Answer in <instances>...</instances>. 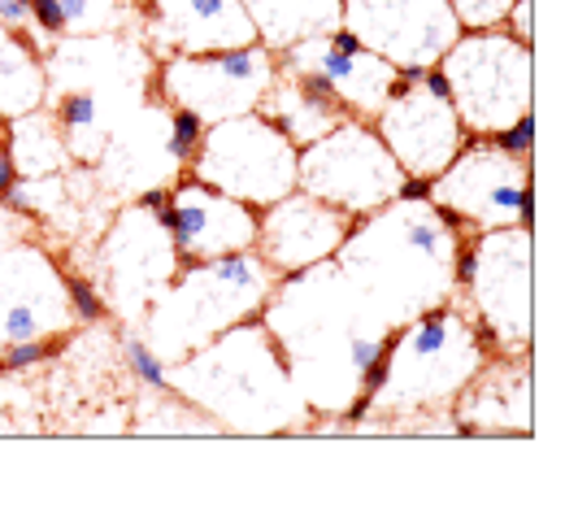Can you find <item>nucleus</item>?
<instances>
[{
  "label": "nucleus",
  "mask_w": 565,
  "mask_h": 509,
  "mask_svg": "<svg viewBox=\"0 0 565 509\" xmlns=\"http://www.w3.org/2000/svg\"><path fill=\"white\" fill-rule=\"evenodd\" d=\"M257 318L279 344L313 418H340L361 396V374L383 358L392 322L335 266V257L275 275Z\"/></svg>",
  "instance_id": "f257e3e1"
},
{
  "label": "nucleus",
  "mask_w": 565,
  "mask_h": 509,
  "mask_svg": "<svg viewBox=\"0 0 565 509\" xmlns=\"http://www.w3.org/2000/svg\"><path fill=\"white\" fill-rule=\"evenodd\" d=\"M466 235L475 231H466L448 210L392 197L387 205L353 219L335 248V266L370 296V305L392 327H401L414 314L457 296L452 262Z\"/></svg>",
  "instance_id": "f03ea898"
},
{
  "label": "nucleus",
  "mask_w": 565,
  "mask_h": 509,
  "mask_svg": "<svg viewBox=\"0 0 565 509\" xmlns=\"http://www.w3.org/2000/svg\"><path fill=\"white\" fill-rule=\"evenodd\" d=\"M166 379L222 436H300L313 418L262 318L226 327L179 358Z\"/></svg>",
  "instance_id": "7ed1b4c3"
},
{
  "label": "nucleus",
  "mask_w": 565,
  "mask_h": 509,
  "mask_svg": "<svg viewBox=\"0 0 565 509\" xmlns=\"http://www.w3.org/2000/svg\"><path fill=\"white\" fill-rule=\"evenodd\" d=\"M492 358L475 314L461 296H448L401 322L383 349V383L370 396L374 418H418L448 414L466 383ZM365 423V432H370Z\"/></svg>",
  "instance_id": "20e7f679"
},
{
  "label": "nucleus",
  "mask_w": 565,
  "mask_h": 509,
  "mask_svg": "<svg viewBox=\"0 0 565 509\" xmlns=\"http://www.w3.org/2000/svg\"><path fill=\"white\" fill-rule=\"evenodd\" d=\"M270 284H275V271L262 262L257 248L210 257V262H183L179 275L143 309L136 331L161 362L174 365L179 358L196 353L201 344H210L213 336H222L226 327L257 318Z\"/></svg>",
  "instance_id": "39448f33"
},
{
  "label": "nucleus",
  "mask_w": 565,
  "mask_h": 509,
  "mask_svg": "<svg viewBox=\"0 0 565 509\" xmlns=\"http://www.w3.org/2000/svg\"><path fill=\"white\" fill-rule=\"evenodd\" d=\"M435 66L470 136H495L535 109V49L504 26L461 31Z\"/></svg>",
  "instance_id": "423d86ee"
},
{
  "label": "nucleus",
  "mask_w": 565,
  "mask_h": 509,
  "mask_svg": "<svg viewBox=\"0 0 565 509\" xmlns=\"http://www.w3.org/2000/svg\"><path fill=\"white\" fill-rule=\"evenodd\" d=\"M470 244H475L470 284L457 296L475 314L492 353H504V358L531 353L535 349V291H531L535 235L531 226L475 231Z\"/></svg>",
  "instance_id": "0eeeda50"
},
{
  "label": "nucleus",
  "mask_w": 565,
  "mask_h": 509,
  "mask_svg": "<svg viewBox=\"0 0 565 509\" xmlns=\"http://www.w3.org/2000/svg\"><path fill=\"white\" fill-rule=\"evenodd\" d=\"M296 157L300 148L262 109H253L210 123L201 148L188 161V174L253 210H266L287 192H296Z\"/></svg>",
  "instance_id": "6e6552de"
},
{
  "label": "nucleus",
  "mask_w": 565,
  "mask_h": 509,
  "mask_svg": "<svg viewBox=\"0 0 565 509\" xmlns=\"http://www.w3.org/2000/svg\"><path fill=\"white\" fill-rule=\"evenodd\" d=\"M161 192H143L136 201H127L105 240L96 244V275L92 284L100 288L105 305L114 318H122L127 327H136L143 318V309L157 300V291L166 288L179 275V253L170 240V226L161 222Z\"/></svg>",
  "instance_id": "1a4fd4ad"
},
{
  "label": "nucleus",
  "mask_w": 565,
  "mask_h": 509,
  "mask_svg": "<svg viewBox=\"0 0 565 509\" xmlns=\"http://www.w3.org/2000/svg\"><path fill=\"white\" fill-rule=\"evenodd\" d=\"M405 183L401 161L387 152L383 136L365 118H344L327 136L300 148L296 157V188L361 219L387 205Z\"/></svg>",
  "instance_id": "9d476101"
},
{
  "label": "nucleus",
  "mask_w": 565,
  "mask_h": 509,
  "mask_svg": "<svg viewBox=\"0 0 565 509\" xmlns=\"http://www.w3.org/2000/svg\"><path fill=\"white\" fill-rule=\"evenodd\" d=\"M430 205L448 210L466 231L535 226L531 161L500 152L488 136H466L461 152L430 174Z\"/></svg>",
  "instance_id": "9b49d317"
},
{
  "label": "nucleus",
  "mask_w": 565,
  "mask_h": 509,
  "mask_svg": "<svg viewBox=\"0 0 565 509\" xmlns=\"http://www.w3.org/2000/svg\"><path fill=\"white\" fill-rule=\"evenodd\" d=\"M279 74V53H270L262 40L244 49H217V53H179L161 57L152 71V92L166 105L192 109L205 127L253 114L262 96L270 92Z\"/></svg>",
  "instance_id": "f8f14e48"
},
{
  "label": "nucleus",
  "mask_w": 565,
  "mask_h": 509,
  "mask_svg": "<svg viewBox=\"0 0 565 509\" xmlns=\"http://www.w3.org/2000/svg\"><path fill=\"white\" fill-rule=\"evenodd\" d=\"M374 131L401 161V170L418 179L439 174L470 136L452 109L448 78L439 66H401L387 105L374 118Z\"/></svg>",
  "instance_id": "ddd939ff"
},
{
  "label": "nucleus",
  "mask_w": 565,
  "mask_h": 509,
  "mask_svg": "<svg viewBox=\"0 0 565 509\" xmlns=\"http://www.w3.org/2000/svg\"><path fill=\"white\" fill-rule=\"evenodd\" d=\"M71 327L66 271L57 257L26 235L0 231V353L18 340L66 336Z\"/></svg>",
  "instance_id": "4468645a"
},
{
  "label": "nucleus",
  "mask_w": 565,
  "mask_h": 509,
  "mask_svg": "<svg viewBox=\"0 0 565 509\" xmlns=\"http://www.w3.org/2000/svg\"><path fill=\"white\" fill-rule=\"evenodd\" d=\"M340 26L392 66H435L461 35L448 0H340Z\"/></svg>",
  "instance_id": "2eb2a0df"
},
{
  "label": "nucleus",
  "mask_w": 565,
  "mask_h": 509,
  "mask_svg": "<svg viewBox=\"0 0 565 509\" xmlns=\"http://www.w3.org/2000/svg\"><path fill=\"white\" fill-rule=\"evenodd\" d=\"M100 188L118 192L122 201H136L143 192L170 188L174 179L188 174V166L170 152V105L152 92L114 127L105 140L96 166H87Z\"/></svg>",
  "instance_id": "dca6fc26"
},
{
  "label": "nucleus",
  "mask_w": 565,
  "mask_h": 509,
  "mask_svg": "<svg viewBox=\"0 0 565 509\" xmlns=\"http://www.w3.org/2000/svg\"><path fill=\"white\" fill-rule=\"evenodd\" d=\"M161 222L170 226L179 262H210L257 248V210L183 174L161 192Z\"/></svg>",
  "instance_id": "f3484780"
},
{
  "label": "nucleus",
  "mask_w": 565,
  "mask_h": 509,
  "mask_svg": "<svg viewBox=\"0 0 565 509\" xmlns=\"http://www.w3.org/2000/svg\"><path fill=\"white\" fill-rule=\"evenodd\" d=\"M143 49L161 57L257 44L244 0H136Z\"/></svg>",
  "instance_id": "a211bd4d"
},
{
  "label": "nucleus",
  "mask_w": 565,
  "mask_h": 509,
  "mask_svg": "<svg viewBox=\"0 0 565 509\" xmlns=\"http://www.w3.org/2000/svg\"><path fill=\"white\" fill-rule=\"evenodd\" d=\"M457 436H535V370L531 353H492L452 401Z\"/></svg>",
  "instance_id": "6ab92c4d"
},
{
  "label": "nucleus",
  "mask_w": 565,
  "mask_h": 509,
  "mask_svg": "<svg viewBox=\"0 0 565 509\" xmlns=\"http://www.w3.org/2000/svg\"><path fill=\"white\" fill-rule=\"evenodd\" d=\"M349 226H353V219L344 210H335V205L296 188L282 201L257 210V253L275 275L305 271L313 262L335 257Z\"/></svg>",
  "instance_id": "aec40b11"
},
{
  "label": "nucleus",
  "mask_w": 565,
  "mask_h": 509,
  "mask_svg": "<svg viewBox=\"0 0 565 509\" xmlns=\"http://www.w3.org/2000/svg\"><path fill=\"white\" fill-rule=\"evenodd\" d=\"M279 66L322 74L331 83V92L340 96V105L349 109V118H365V123L379 118V109L387 105V96L396 87V71H401V66L383 62L379 53H370L365 44H335L331 31L287 44L279 53Z\"/></svg>",
  "instance_id": "412c9836"
},
{
  "label": "nucleus",
  "mask_w": 565,
  "mask_h": 509,
  "mask_svg": "<svg viewBox=\"0 0 565 509\" xmlns=\"http://www.w3.org/2000/svg\"><path fill=\"white\" fill-rule=\"evenodd\" d=\"M257 109H262L296 148L313 145L318 136H327L335 123L349 118V109L340 105V96L331 92V83H327L322 74L287 71V66H279L270 92L262 96Z\"/></svg>",
  "instance_id": "4be33fe9"
},
{
  "label": "nucleus",
  "mask_w": 565,
  "mask_h": 509,
  "mask_svg": "<svg viewBox=\"0 0 565 509\" xmlns=\"http://www.w3.org/2000/svg\"><path fill=\"white\" fill-rule=\"evenodd\" d=\"M49 105V71L44 53L31 44L26 31L0 26V123L22 118Z\"/></svg>",
  "instance_id": "5701e85b"
},
{
  "label": "nucleus",
  "mask_w": 565,
  "mask_h": 509,
  "mask_svg": "<svg viewBox=\"0 0 565 509\" xmlns=\"http://www.w3.org/2000/svg\"><path fill=\"white\" fill-rule=\"evenodd\" d=\"M4 157L13 161L18 179L66 174V166H74L71 152H66V140H62V127H57L49 105L4 123Z\"/></svg>",
  "instance_id": "b1692460"
},
{
  "label": "nucleus",
  "mask_w": 565,
  "mask_h": 509,
  "mask_svg": "<svg viewBox=\"0 0 565 509\" xmlns=\"http://www.w3.org/2000/svg\"><path fill=\"white\" fill-rule=\"evenodd\" d=\"M244 9L270 53L340 26V0H244Z\"/></svg>",
  "instance_id": "393cba45"
},
{
  "label": "nucleus",
  "mask_w": 565,
  "mask_h": 509,
  "mask_svg": "<svg viewBox=\"0 0 565 509\" xmlns=\"http://www.w3.org/2000/svg\"><path fill=\"white\" fill-rule=\"evenodd\" d=\"M66 18V35L127 31L136 18V0H57Z\"/></svg>",
  "instance_id": "a878e982"
},
{
  "label": "nucleus",
  "mask_w": 565,
  "mask_h": 509,
  "mask_svg": "<svg viewBox=\"0 0 565 509\" xmlns=\"http://www.w3.org/2000/svg\"><path fill=\"white\" fill-rule=\"evenodd\" d=\"M118 349H122V362H127V370L140 379L148 392H166V388H170V379H166V374H170V365H166L157 353H152V349H148V340H143L136 327H127V331H122V344H118Z\"/></svg>",
  "instance_id": "bb28decb"
},
{
  "label": "nucleus",
  "mask_w": 565,
  "mask_h": 509,
  "mask_svg": "<svg viewBox=\"0 0 565 509\" xmlns=\"http://www.w3.org/2000/svg\"><path fill=\"white\" fill-rule=\"evenodd\" d=\"M66 344H71V331L66 336H44V340H18L0 353V374H22L31 365L53 362L57 353H66Z\"/></svg>",
  "instance_id": "cd10ccee"
},
{
  "label": "nucleus",
  "mask_w": 565,
  "mask_h": 509,
  "mask_svg": "<svg viewBox=\"0 0 565 509\" xmlns=\"http://www.w3.org/2000/svg\"><path fill=\"white\" fill-rule=\"evenodd\" d=\"M66 296H71L74 322L96 327V322H109V318H114L109 305H105V296H100V288H96L87 275H66Z\"/></svg>",
  "instance_id": "c85d7f7f"
},
{
  "label": "nucleus",
  "mask_w": 565,
  "mask_h": 509,
  "mask_svg": "<svg viewBox=\"0 0 565 509\" xmlns=\"http://www.w3.org/2000/svg\"><path fill=\"white\" fill-rule=\"evenodd\" d=\"M461 31H488V26H504L513 0H448Z\"/></svg>",
  "instance_id": "c756f323"
},
{
  "label": "nucleus",
  "mask_w": 565,
  "mask_h": 509,
  "mask_svg": "<svg viewBox=\"0 0 565 509\" xmlns=\"http://www.w3.org/2000/svg\"><path fill=\"white\" fill-rule=\"evenodd\" d=\"M201 136H205V123L192 114V109H179V105H170V152L188 166L192 161V152L201 148Z\"/></svg>",
  "instance_id": "7c9ffc66"
},
{
  "label": "nucleus",
  "mask_w": 565,
  "mask_h": 509,
  "mask_svg": "<svg viewBox=\"0 0 565 509\" xmlns=\"http://www.w3.org/2000/svg\"><path fill=\"white\" fill-rule=\"evenodd\" d=\"M500 152H509V157H522V161H535V118L531 114H522L518 123H509L504 131H495L488 136Z\"/></svg>",
  "instance_id": "2f4dec72"
}]
</instances>
